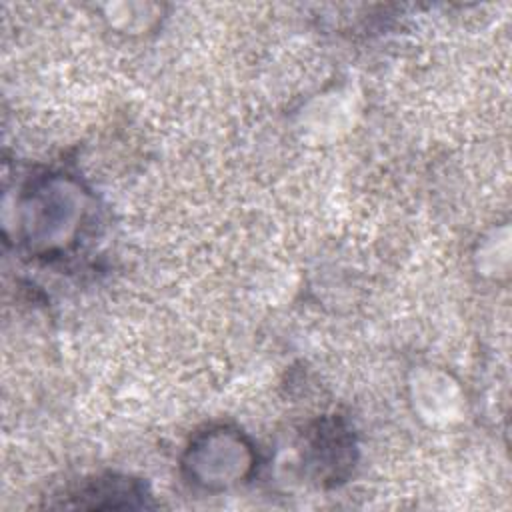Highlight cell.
Here are the masks:
<instances>
[{"mask_svg": "<svg viewBox=\"0 0 512 512\" xmlns=\"http://www.w3.org/2000/svg\"><path fill=\"white\" fill-rule=\"evenodd\" d=\"M182 468L190 484L216 492L250 476L254 450L236 430L216 428L188 446Z\"/></svg>", "mask_w": 512, "mask_h": 512, "instance_id": "cell-1", "label": "cell"}, {"mask_svg": "<svg viewBox=\"0 0 512 512\" xmlns=\"http://www.w3.org/2000/svg\"><path fill=\"white\" fill-rule=\"evenodd\" d=\"M308 466L322 486L344 482L356 462V442L340 420H322L308 434Z\"/></svg>", "mask_w": 512, "mask_h": 512, "instance_id": "cell-3", "label": "cell"}, {"mask_svg": "<svg viewBox=\"0 0 512 512\" xmlns=\"http://www.w3.org/2000/svg\"><path fill=\"white\" fill-rule=\"evenodd\" d=\"M50 508H80V510H142L156 508L148 486L122 474H98L82 478L76 484L60 490Z\"/></svg>", "mask_w": 512, "mask_h": 512, "instance_id": "cell-2", "label": "cell"}]
</instances>
